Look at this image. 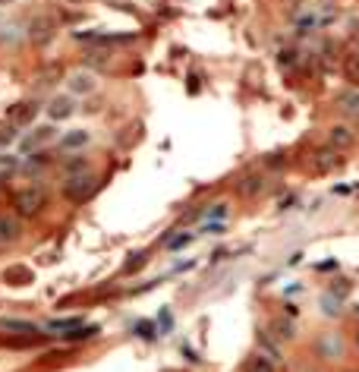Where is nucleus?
<instances>
[{
	"label": "nucleus",
	"instance_id": "obj_29",
	"mask_svg": "<svg viewBox=\"0 0 359 372\" xmlns=\"http://www.w3.org/2000/svg\"><path fill=\"white\" fill-rule=\"evenodd\" d=\"M356 347H359V334H356Z\"/></svg>",
	"mask_w": 359,
	"mask_h": 372
},
{
	"label": "nucleus",
	"instance_id": "obj_12",
	"mask_svg": "<svg viewBox=\"0 0 359 372\" xmlns=\"http://www.w3.org/2000/svg\"><path fill=\"white\" fill-rule=\"evenodd\" d=\"M98 89V83H95L92 73H73L70 76V92L73 95H92Z\"/></svg>",
	"mask_w": 359,
	"mask_h": 372
},
{
	"label": "nucleus",
	"instance_id": "obj_9",
	"mask_svg": "<svg viewBox=\"0 0 359 372\" xmlns=\"http://www.w3.org/2000/svg\"><path fill=\"white\" fill-rule=\"evenodd\" d=\"M19 233H23V224H19L16 215H0V246L16 243Z\"/></svg>",
	"mask_w": 359,
	"mask_h": 372
},
{
	"label": "nucleus",
	"instance_id": "obj_13",
	"mask_svg": "<svg viewBox=\"0 0 359 372\" xmlns=\"http://www.w3.org/2000/svg\"><path fill=\"white\" fill-rule=\"evenodd\" d=\"M0 328H4V331H13V334H26V338H41L38 325L19 322V319H0Z\"/></svg>",
	"mask_w": 359,
	"mask_h": 372
},
{
	"label": "nucleus",
	"instance_id": "obj_23",
	"mask_svg": "<svg viewBox=\"0 0 359 372\" xmlns=\"http://www.w3.org/2000/svg\"><path fill=\"white\" fill-rule=\"evenodd\" d=\"M337 306H341V300H337V297L334 294H325V297H321V309H325V316H341V309H337Z\"/></svg>",
	"mask_w": 359,
	"mask_h": 372
},
{
	"label": "nucleus",
	"instance_id": "obj_27",
	"mask_svg": "<svg viewBox=\"0 0 359 372\" xmlns=\"http://www.w3.org/2000/svg\"><path fill=\"white\" fill-rule=\"evenodd\" d=\"M139 334H142V338H155V334H151V325H149V322L139 325Z\"/></svg>",
	"mask_w": 359,
	"mask_h": 372
},
{
	"label": "nucleus",
	"instance_id": "obj_18",
	"mask_svg": "<svg viewBox=\"0 0 359 372\" xmlns=\"http://www.w3.org/2000/svg\"><path fill=\"white\" fill-rule=\"evenodd\" d=\"M50 133H54V129H50V127H41V129H35V133L28 136V139H23V152H32V149H38L41 142H48V139H50Z\"/></svg>",
	"mask_w": 359,
	"mask_h": 372
},
{
	"label": "nucleus",
	"instance_id": "obj_11",
	"mask_svg": "<svg viewBox=\"0 0 359 372\" xmlns=\"http://www.w3.org/2000/svg\"><path fill=\"white\" fill-rule=\"evenodd\" d=\"M237 189H240V196H246V199H255V196L265 189V174H246Z\"/></svg>",
	"mask_w": 359,
	"mask_h": 372
},
{
	"label": "nucleus",
	"instance_id": "obj_22",
	"mask_svg": "<svg viewBox=\"0 0 359 372\" xmlns=\"http://www.w3.org/2000/svg\"><path fill=\"white\" fill-rule=\"evenodd\" d=\"M63 171H67V177H76V174H85L89 171V164H85V158H79V155H73L63 161Z\"/></svg>",
	"mask_w": 359,
	"mask_h": 372
},
{
	"label": "nucleus",
	"instance_id": "obj_14",
	"mask_svg": "<svg viewBox=\"0 0 359 372\" xmlns=\"http://www.w3.org/2000/svg\"><path fill=\"white\" fill-rule=\"evenodd\" d=\"M271 331H274L277 341H293L296 338V322L287 316H277V319H271Z\"/></svg>",
	"mask_w": 359,
	"mask_h": 372
},
{
	"label": "nucleus",
	"instance_id": "obj_4",
	"mask_svg": "<svg viewBox=\"0 0 359 372\" xmlns=\"http://www.w3.org/2000/svg\"><path fill=\"white\" fill-rule=\"evenodd\" d=\"M35 117H38V101H16V105L6 111L10 127H28Z\"/></svg>",
	"mask_w": 359,
	"mask_h": 372
},
{
	"label": "nucleus",
	"instance_id": "obj_25",
	"mask_svg": "<svg viewBox=\"0 0 359 372\" xmlns=\"http://www.w3.org/2000/svg\"><path fill=\"white\" fill-rule=\"evenodd\" d=\"M13 139H16L13 127H4V129H0V152H4V149H10V142H13Z\"/></svg>",
	"mask_w": 359,
	"mask_h": 372
},
{
	"label": "nucleus",
	"instance_id": "obj_21",
	"mask_svg": "<svg viewBox=\"0 0 359 372\" xmlns=\"http://www.w3.org/2000/svg\"><path fill=\"white\" fill-rule=\"evenodd\" d=\"M95 334H98V325H89V328H73V331H63L60 338L63 341H89V338H95Z\"/></svg>",
	"mask_w": 359,
	"mask_h": 372
},
{
	"label": "nucleus",
	"instance_id": "obj_17",
	"mask_svg": "<svg viewBox=\"0 0 359 372\" xmlns=\"http://www.w3.org/2000/svg\"><path fill=\"white\" fill-rule=\"evenodd\" d=\"M82 145H89V133H85V129H73V133H67L60 139V149H82Z\"/></svg>",
	"mask_w": 359,
	"mask_h": 372
},
{
	"label": "nucleus",
	"instance_id": "obj_24",
	"mask_svg": "<svg viewBox=\"0 0 359 372\" xmlns=\"http://www.w3.org/2000/svg\"><path fill=\"white\" fill-rule=\"evenodd\" d=\"M82 325V319H57V322H50L48 328L50 331H73V328Z\"/></svg>",
	"mask_w": 359,
	"mask_h": 372
},
{
	"label": "nucleus",
	"instance_id": "obj_15",
	"mask_svg": "<svg viewBox=\"0 0 359 372\" xmlns=\"http://www.w3.org/2000/svg\"><path fill=\"white\" fill-rule=\"evenodd\" d=\"M243 372H277V369H274V360H268V356H262V354H252L243 363Z\"/></svg>",
	"mask_w": 359,
	"mask_h": 372
},
{
	"label": "nucleus",
	"instance_id": "obj_19",
	"mask_svg": "<svg viewBox=\"0 0 359 372\" xmlns=\"http://www.w3.org/2000/svg\"><path fill=\"white\" fill-rule=\"evenodd\" d=\"M16 171H19V158H13L10 152H0V180L13 177Z\"/></svg>",
	"mask_w": 359,
	"mask_h": 372
},
{
	"label": "nucleus",
	"instance_id": "obj_6",
	"mask_svg": "<svg viewBox=\"0 0 359 372\" xmlns=\"http://www.w3.org/2000/svg\"><path fill=\"white\" fill-rule=\"evenodd\" d=\"M54 19L50 16H35L32 26H28V38L35 41V45H48L50 38H54Z\"/></svg>",
	"mask_w": 359,
	"mask_h": 372
},
{
	"label": "nucleus",
	"instance_id": "obj_10",
	"mask_svg": "<svg viewBox=\"0 0 359 372\" xmlns=\"http://www.w3.org/2000/svg\"><path fill=\"white\" fill-rule=\"evenodd\" d=\"M341 73H343V79H347L353 89H359V51H347V54H343Z\"/></svg>",
	"mask_w": 359,
	"mask_h": 372
},
{
	"label": "nucleus",
	"instance_id": "obj_20",
	"mask_svg": "<svg viewBox=\"0 0 359 372\" xmlns=\"http://www.w3.org/2000/svg\"><path fill=\"white\" fill-rule=\"evenodd\" d=\"M48 161H50V158L45 155V152H38V155H32L26 164H19V171H23V174H38V171H45V167H48Z\"/></svg>",
	"mask_w": 359,
	"mask_h": 372
},
{
	"label": "nucleus",
	"instance_id": "obj_2",
	"mask_svg": "<svg viewBox=\"0 0 359 372\" xmlns=\"http://www.w3.org/2000/svg\"><path fill=\"white\" fill-rule=\"evenodd\" d=\"M95 189H98V177H95L92 171H85V174H76V177H67L63 196H67L70 202H85L95 196Z\"/></svg>",
	"mask_w": 359,
	"mask_h": 372
},
{
	"label": "nucleus",
	"instance_id": "obj_3",
	"mask_svg": "<svg viewBox=\"0 0 359 372\" xmlns=\"http://www.w3.org/2000/svg\"><path fill=\"white\" fill-rule=\"evenodd\" d=\"M353 145H356V133L347 123H334V127L328 129V149H334L337 155H347Z\"/></svg>",
	"mask_w": 359,
	"mask_h": 372
},
{
	"label": "nucleus",
	"instance_id": "obj_16",
	"mask_svg": "<svg viewBox=\"0 0 359 372\" xmlns=\"http://www.w3.org/2000/svg\"><path fill=\"white\" fill-rule=\"evenodd\" d=\"M48 114H50V120H67V117L73 114V101L70 98H54L48 107Z\"/></svg>",
	"mask_w": 359,
	"mask_h": 372
},
{
	"label": "nucleus",
	"instance_id": "obj_26",
	"mask_svg": "<svg viewBox=\"0 0 359 372\" xmlns=\"http://www.w3.org/2000/svg\"><path fill=\"white\" fill-rule=\"evenodd\" d=\"M189 240H193V233H180V237H173L167 246H171V250H180V246H186Z\"/></svg>",
	"mask_w": 359,
	"mask_h": 372
},
{
	"label": "nucleus",
	"instance_id": "obj_1",
	"mask_svg": "<svg viewBox=\"0 0 359 372\" xmlns=\"http://www.w3.org/2000/svg\"><path fill=\"white\" fill-rule=\"evenodd\" d=\"M48 206V193L45 186H26L13 196V208H16V218H35L41 215Z\"/></svg>",
	"mask_w": 359,
	"mask_h": 372
},
{
	"label": "nucleus",
	"instance_id": "obj_5",
	"mask_svg": "<svg viewBox=\"0 0 359 372\" xmlns=\"http://www.w3.org/2000/svg\"><path fill=\"white\" fill-rule=\"evenodd\" d=\"M343 164V158L337 155L334 149H315L312 152V171H318V174H331V171H337V167Z\"/></svg>",
	"mask_w": 359,
	"mask_h": 372
},
{
	"label": "nucleus",
	"instance_id": "obj_30",
	"mask_svg": "<svg viewBox=\"0 0 359 372\" xmlns=\"http://www.w3.org/2000/svg\"><path fill=\"white\" fill-rule=\"evenodd\" d=\"M0 4H6V0H0Z\"/></svg>",
	"mask_w": 359,
	"mask_h": 372
},
{
	"label": "nucleus",
	"instance_id": "obj_28",
	"mask_svg": "<svg viewBox=\"0 0 359 372\" xmlns=\"http://www.w3.org/2000/svg\"><path fill=\"white\" fill-rule=\"evenodd\" d=\"M290 4H303V0H290Z\"/></svg>",
	"mask_w": 359,
	"mask_h": 372
},
{
	"label": "nucleus",
	"instance_id": "obj_7",
	"mask_svg": "<svg viewBox=\"0 0 359 372\" xmlns=\"http://www.w3.org/2000/svg\"><path fill=\"white\" fill-rule=\"evenodd\" d=\"M337 111H341L347 120H359V89H343L337 95Z\"/></svg>",
	"mask_w": 359,
	"mask_h": 372
},
{
	"label": "nucleus",
	"instance_id": "obj_8",
	"mask_svg": "<svg viewBox=\"0 0 359 372\" xmlns=\"http://www.w3.org/2000/svg\"><path fill=\"white\" fill-rule=\"evenodd\" d=\"M315 350H318L321 360H341L343 344H341V338H337L334 331H328V334H321V338L315 341Z\"/></svg>",
	"mask_w": 359,
	"mask_h": 372
}]
</instances>
